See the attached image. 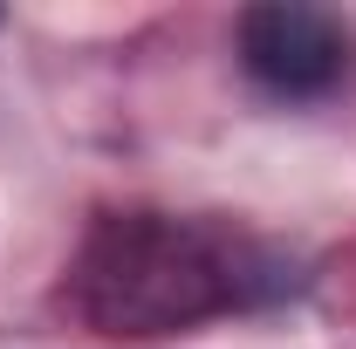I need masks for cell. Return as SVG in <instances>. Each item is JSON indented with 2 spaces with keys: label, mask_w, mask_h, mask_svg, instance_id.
<instances>
[{
  "label": "cell",
  "mask_w": 356,
  "mask_h": 349,
  "mask_svg": "<svg viewBox=\"0 0 356 349\" xmlns=\"http://www.w3.org/2000/svg\"><path fill=\"white\" fill-rule=\"evenodd\" d=\"M350 28L343 14L309 7V0H261L240 14V62L247 76L281 96V103H315L350 76Z\"/></svg>",
  "instance_id": "cell-2"
},
{
  "label": "cell",
  "mask_w": 356,
  "mask_h": 349,
  "mask_svg": "<svg viewBox=\"0 0 356 349\" xmlns=\"http://www.w3.org/2000/svg\"><path fill=\"white\" fill-rule=\"evenodd\" d=\"M261 288H281L247 240L172 213H110L76 254L69 302L103 336H165L226 315Z\"/></svg>",
  "instance_id": "cell-1"
}]
</instances>
